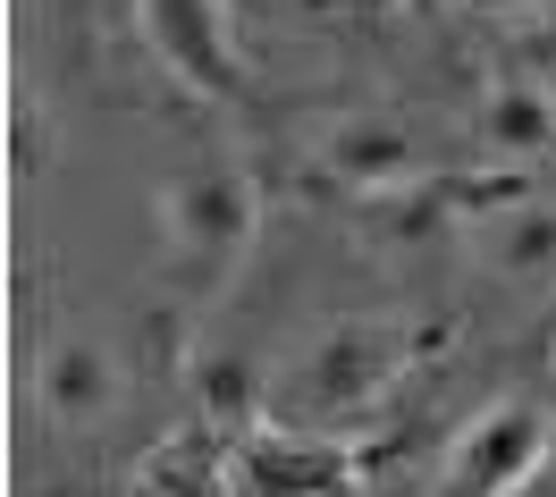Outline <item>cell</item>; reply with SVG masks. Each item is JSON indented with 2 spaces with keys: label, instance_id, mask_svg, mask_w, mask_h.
I'll list each match as a JSON object with an SVG mask.
<instances>
[{
  "label": "cell",
  "instance_id": "7a4b0ae2",
  "mask_svg": "<svg viewBox=\"0 0 556 497\" xmlns=\"http://www.w3.org/2000/svg\"><path fill=\"white\" fill-rule=\"evenodd\" d=\"M405 329L396 320H329L313 346H304V362H295V388H287V405L304 413V422H346V413H363V405H380L388 388H396V371H405Z\"/></svg>",
  "mask_w": 556,
  "mask_h": 497
},
{
  "label": "cell",
  "instance_id": "5b68a950",
  "mask_svg": "<svg viewBox=\"0 0 556 497\" xmlns=\"http://www.w3.org/2000/svg\"><path fill=\"white\" fill-rule=\"evenodd\" d=\"M313 161L354 194H396V186L421 178V136L396 110H346L313 136Z\"/></svg>",
  "mask_w": 556,
  "mask_h": 497
},
{
  "label": "cell",
  "instance_id": "52a82bcc",
  "mask_svg": "<svg viewBox=\"0 0 556 497\" xmlns=\"http://www.w3.org/2000/svg\"><path fill=\"white\" fill-rule=\"evenodd\" d=\"M464 245H472V262L489 279H515V286L548 279L556 270V203L531 194V186H506L497 203H481L464 219Z\"/></svg>",
  "mask_w": 556,
  "mask_h": 497
},
{
  "label": "cell",
  "instance_id": "30bf717a",
  "mask_svg": "<svg viewBox=\"0 0 556 497\" xmlns=\"http://www.w3.org/2000/svg\"><path fill=\"white\" fill-rule=\"evenodd\" d=\"M194 388H203V413H211V430H228V438H253L262 430V371L244 355H211L203 371H194Z\"/></svg>",
  "mask_w": 556,
  "mask_h": 497
},
{
  "label": "cell",
  "instance_id": "ba28073f",
  "mask_svg": "<svg viewBox=\"0 0 556 497\" xmlns=\"http://www.w3.org/2000/svg\"><path fill=\"white\" fill-rule=\"evenodd\" d=\"M118 396H127V371H118V355H110L102 337H60L51 355H42V413L60 430H93L118 413Z\"/></svg>",
  "mask_w": 556,
  "mask_h": 497
},
{
  "label": "cell",
  "instance_id": "8992f818",
  "mask_svg": "<svg viewBox=\"0 0 556 497\" xmlns=\"http://www.w3.org/2000/svg\"><path fill=\"white\" fill-rule=\"evenodd\" d=\"M237 489L244 497H346L354 489V456L338 438L262 422L253 438H237Z\"/></svg>",
  "mask_w": 556,
  "mask_h": 497
},
{
  "label": "cell",
  "instance_id": "9c48e42d",
  "mask_svg": "<svg viewBox=\"0 0 556 497\" xmlns=\"http://www.w3.org/2000/svg\"><path fill=\"white\" fill-rule=\"evenodd\" d=\"M472 143H481L489 161H540V152H556V93L548 85H489L481 110H472Z\"/></svg>",
  "mask_w": 556,
  "mask_h": 497
},
{
  "label": "cell",
  "instance_id": "277c9868",
  "mask_svg": "<svg viewBox=\"0 0 556 497\" xmlns=\"http://www.w3.org/2000/svg\"><path fill=\"white\" fill-rule=\"evenodd\" d=\"M548 456V413L540 405H481L472 422L455 430V456H447V489L455 497H515Z\"/></svg>",
  "mask_w": 556,
  "mask_h": 497
},
{
  "label": "cell",
  "instance_id": "6da1fadb",
  "mask_svg": "<svg viewBox=\"0 0 556 497\" xmlns=\"http://www.w3.org/2000/svg\"><path fill=\"white\" fill-rule=\"evenodd\" d=\"M253 178H244L237 161H194V169H177L161 186V245H169V279L211 295V286L228 279L253 245Z\"/></svg>",
  "mask_w": 556,
  "mask_h": 497
},
{
  "label": "cell",
  "instance_id": "8fae6325",
  "mask_svg": "<svg viewBox=\"0 0 556 497\" xmlns=\"http://www.w3.org/2000/svg\"><path fill=\"white\" fill-rule=\"evenodd\" d=\"M9 169H17V178H42V169H51V118H35V102L9 110Z\"/></svg>",
  "mask_w": 556,
  "mask_h": 497
},
{
  "label": "cell",
  "instance_id": "3957f363",
  "mask_svg": "<svg viewBox=\"0 0 556 497\" xmlns=\"http://www.w3.org/2000/svg\"><path fill=\"white\" fill-rule=\"evenodd\" d=\"M136 26L152 42V60L203 93V102H228L244 85V51H237V17L228 0H136Z\"/></svg>",
  "mask_w": 556,
  "mask_h": 497
}]
</instances>
